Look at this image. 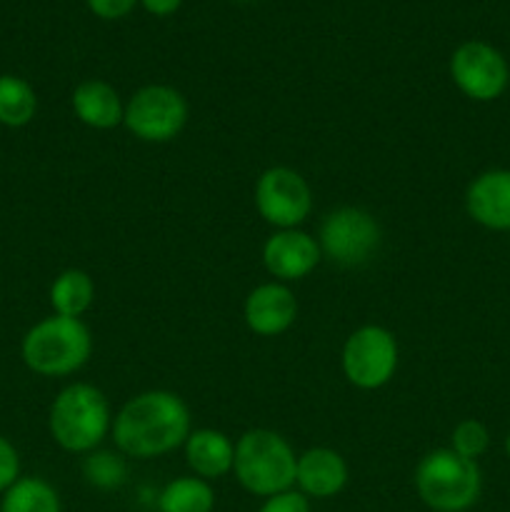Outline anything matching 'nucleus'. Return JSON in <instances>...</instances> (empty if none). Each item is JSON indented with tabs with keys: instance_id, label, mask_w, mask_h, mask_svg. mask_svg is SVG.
I'll use <instances>...</instances> for the list:
<instances>
[{
	"instance_id": "1",
	"label": "nucleus",
	"mask_w": 510,
	"mask_h": 512,
	"mask_svg": "<svg viewBox=\"0 0 510 512\" xmlns=\"http://www.w3.org/2000/svg\"><path fill=\"white\" fill-rule=\"evenodd\" d=\"M115 448L128 458L150 460L173 453L185 445L190 430V410L183 398L170 390H148L120 408L113 418Z\"/></svg>"
},
{
	"instance_id": "2",
	"label": "nucleus",
	"mask_w": 510,
	"mask_h": 512,
	"mask_svg": "<svg viewBox=\"0 0 510 512\" xmlns=\"http://www.w3.org/2000/svg\"><path fill=\"white\" fill-rule=\"evenodd\" d=\"M48 430L65 453H93L113 430L108 398L90 383H70L55 395Z\"/></svg>"
},
{
	"instance_id": "3",
	"label": "nucleus",
	"mask_w": 510,
	"mask_h": 512,
	"mask_svg": "<svg viewBox=\"0 0 510 512\" xmlns=\"http://www.w3.org/2000/svg\"><path fill=\"white\" fill-rule=\"evenodd\" d=\"M93 353V338L83 320L50 315L35 323L20 343L28 370L43 378H65L83 368Z\"/></svg>"
},
{
	"instance_id": "4",
	"label": "nucleus",
	"mask_w": 510,
	"mask_h": 512,
	"mask_svg": "<svg viewBox=\"0 0 510 512\" xmlns=\"http://www.w3.org/2000/svg\"><path fill=\"white\" fill-rule=\"evenodd\" d=\"M295 468H298V455L275 430H248L235 443L233 473L250 495L273 498L285 490H293Z\"/></svg>"
},
{
	"instance_id": "5",
	"label": "nucleus",
	"mask_w": 510,
	"mask_h": 512,
	"mask_svg": "<svg viewBox=\"0 0 510 512\" xmlns=\"http://www.w3.org/2000/svg\"><path fill=\"white\" fill-rule=\"evenodd\" d=\"M420 500L435 512H465L480 500L483 475L478 460H468L450 448L430 450L413 475Z\"/></svg>"
},
{
	"instance_id": "6",
	"label": "nucleus",
	"mask_w": 510,
	"mask_h": 512,
	"mask_svg": "<svg viewBox=\"0 0 510 512\" xmlns=\"http://www.w3.org/2000/svg\"><path fill=\"white\" fill-rule=\"evenodd\" d=\"M383 243V230L378 220L363 208H345L333 210L323 218L318 230L320 253L343 268H358L365 265Z\"/></svg>"
},
{
	"instance_id": "7",
	"label": "nucleus",
	"mask_w": 510,
	"mask_h": 512,
	"mask_svg": "<svg viewBox=\"0 0 510 512\" xmlns=\"http://www.w3.org/2000/svg\"><path fill=\"white\" fill-rule=\"evenodd\" d=\"M188 123V103L170 85H145L125 103L123 125L143 143H168Z\"/></svg>"
},
{
	"instance_id": "8",
	"label": "nucleus",
	"mask_w": 510,
	"mask_h": 512,
	"mask_svg": "<svg viewBox=\"0 0 510 512\" xmlns=\"http://www.w3.org/2000/svg\"><path fill=\"white\" fill-rule=\"evenodd\" d=\"M343 373L350 385L360 390H378L390 383L398 368V343L390 330L380 325H363L353 330L343 345Z\"/></svg>"
},
{
	"instance_id": "9",
	"label": "nucleus",
	"mask_w": 510,
	"mask_h": 512,
	"mask_svg": "<svg viewBox=\"0 0 510 512\" xmlns=\"http://www.w3.org/2000/svg\"><path fill=\"white\" fill-rule=\"evenodd\" d=\"M450 78L465 98L490 103L505 93L510 68L505 55L485 40H465L450 55Z\"/></svg>"
},
{
	"instance_id": "10",
	"label": "nucleus",
	"mask_w": 510,
	"mask_h": 512,
	"mask_svg": "<svg viewBox=\"0 0 510 512\" xmlns=\"http://www.w3.org/2000/svg\"><path fill=\"white\" fill-rule=\"evenodd\" d=\"M255 208L260 218L278 230L300 228L313 210L310 185L298 170L275 165L255 183Z\"/></svg>"
},
{
	"instance_id": "11",
	"label": "nucleus",
	"mask_w": 510,
	"mask_h": 512,
	"mask_svg": "<svg viewBox=\"0 0 510 512\" xmlns=\"http://www.w3.org/2000/svg\"><path fill=\"white\" fill-rule=\"evenodd\" d=\"M320 245L318 238L300 228L290 230H275L263 245V263L265 270L273 275L278 283H293V280H303L318 268Z\"/></svg>"
},
{
	"instance_id": "12",
	"label": "nucleus",
	"mask_w": 510,
	"mask_h": 512,
	"mask_svg": "<svg viewBox=\"0 0 510 512\" xmlns=\"http://www.w3.org/2000/svg\"><path fill=\"white\" fill-rule=\"evenodd\" d=\"M245 325L260 338L283 335L298 318V300L285 283H263L245 298Z\"/></svg>"
},
{
	"instance_id": "13",
	"label": "nucleus",
	"mask_w": 510,
	"mask_h": 512,
	"mask_svg": "<svg viewBox=\"0 0 510 512\" xmlns=\"http://www.w3.org/2000/svg\"><path fill=\"white\" fill-rule=\"evenodd\" d=\"M465 210L478 225L510 230V170H485L465 190Z\"/></svg>"
},
{
	"instance_id": "14",
	"label": "nucleus",
	"mask_w": 510,
	"mask_h": 512,
	"mask_svg": "<svg viewBox=\"0 0 510 512\" xmlns=\"http://www.w3.org/2000/svg\"><path fill=\"white\" fill-rule=\"evenodd\" d=\"M295 485L305 498L328 500L348 485V463L330 448H310L298 455Z\"/></svg>"
},
{
	"instance_id": "15",
	"label": "nucleus",
	"mask_w": 510,
	"mask_h": 512,
	"mask_svg": "<svg viewBox=\"0 0 510 512\" xmlns=\"http://www.w3.org/2000/svg\"><path fill=\"white\" fill-rule=\"evenodd\" d=\"M185 463L198 478L218 480L233 473L235 443L220 430H193L185 440Z\"/></svg>"
},
{
	"instance_id": "16",
	"label": "nucleus",
	"mask_w": 510,
	"mask_h": 512,
	"mask_svg": "<svg viewBox=\"0 0 510 512\" xmlns=\"http://www.w3.org/2000/svg\"><path fill=\"white\" fill-rule=\"evenodd\" d=\"M70 105H73L75 118L83 125H88V128L110 130L123 123V100H120L118 90L110 83H105V80H83L73 90Z\"/></svg>"
},
{
	"instance_id": "17",
	"label": "nucleus",
	"mask_w": 510,
	"mask_h": 512,
	"mask_svg": "<svg viewBox=\"0 0 510 512\" xmlns=\"http://www.w3.org/2000/svg\"><path fill=\"white\" fill-rule=\"evenodd\" d=\"M95 300V283L85 270H63L50 285V305L55 315L78 318L90 310Z\"/></svg>"
},
{
	"instance_id": "18",
	"label": "nucleus",
	"mask_w": 510,
	"mask_h": 512,
	"mask_svg": "<svg viewBox=\"0 0 510 512\" xmlns=\"http://www.w3.org/2000/svg\"><path fill=\"white\" fill-rule=\"evenodd\" d=\"M0 512H63V505L48 480L20 475L0 498Z\"/></svg>"
},
{
	"instance_id": "19",
	"label": "nucleus",
	"mask_w": 510,
	"mask_h": 512,
	"mask_svg": "<svg viewBox=\"0 0 510 512\" xmlns=\"http://www.w3.org/2000/svg\"><path fill=\"white\" fill-rule=\"evenodd\" d=\"M215 490L208 480L198 475L175 478L160 490L158 510L160 512H213Z\"/></svg>"
},
{
	"instance_id": "20",
	"label": "nucleus",
	"mask_w": 510,
	"mask_h": 512,
	"mask_svg": "<svg viewBox=\"0 0 510 512\" xmlns=\"http://www.w3.org/2000/svg\"><path fill=\"white\" fill-rule=\"evenodd\" d=\"M38 113V95L33 85L18 75H0V125L25 128Z\"/></svg>"
},
{
	"instance_id": "21",
	"label": "nucleus",
	"mask_w": 510,
	"mask_h": 512,
	"mask_svg": "<svg viewBox=\"0 0 510 512\" xmlns=\"http://www.w3.org/2000/svg\"><path fill=\"white\" fill-rule=\"evenodd\" d=\"M83 475L93 488L98 490H115L125 483V463L120 455L115 453H90L83 463Z\"/></svg>"
},
{
	"instance_id": "22",
	"label": "nucleus",
	"mask_w": 510,
	"mask_h": 512,
	"mask_svg": "<svg viewBox=\"0 0 510 512\" xmlns=\"http://www.w3.org/2000/svg\"><path fill=\"white\" fill-rule=\"evenodd\" d=\"M490 445V433L480 420H463V423L455 425L453 435H450V450H455L458 455L468 460H478L480 455L488 450Z\"/></svg>"
},
{
	"instance_id": "23",
	"label": "nucleus",
	"mask_w": 510,
	"mask_h": 512,
	"mask_svg": "<svg viewBox=\"0 0 510 512\" xmlns=\"http://www.w3.org/2000/svg\"><path fill=\"white\" fill-rule=\"evenodd\" d=\"M20 478V455L5 435H0V495Z\"/></svg>"
},
{
	"instance_id": "24",
	"label": "nucleus",
	"mask_w": 510,
	"mask_h": 512,
	"mask_svg": "<svg viewBox=\"0 0 510 512\" xmlns=\"http://www.w3.org/2000/svg\"><path fill=\"white\" fill-rule=\"evenodd\" d=\"M258 512H310V500L300 490H285L273 498H265Z\"/></svg>"
},
{
	"instance_id": "25",
	"label": "nucleus",
	"mask_w": 510,
	"mask_h": 512,
	"mask_svg": "<svg viewBox=\"0 0 510 512\" xmlns=\"http://www.w3.org/2000/svg\"><path fill=\"white\" fill-rule=\"evenodd\" d=\"M90 8V13L98 15L103 20H118L125 18L140 0H85Z\"/></svg>"
},
{
	"instance_id": "26",
	"label": "nucleus",
	"mask_w": 510,
	"mask_h": 512,
	"mask_svg": "<svg viewBox=\"0 0 510 512\" xmlns=\"http://www.w3.org/2000/svg\"><path fill=\"white\" fill-rule=\"evenodd\" d=\"M140 5H143L150 15L165 18V15H173L175 10L183 5V0H140Z\"/></svg>"
},
{
	"instance_id": "27",
	"label": "nucleus",
	"mask_w": 510,
	"mask_h": 512,
	"mask_svg": "<svg viewBox=\"0 0 510 512\" xmlns=\"http://www.w3.org/2000/svg\"><path fill=\"white\" fill-rule=\"evenodd\" d=\"M505 453H508V458H510V433H508V438H505Z\"/></svg>"
}]
</instances>
